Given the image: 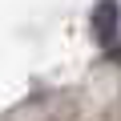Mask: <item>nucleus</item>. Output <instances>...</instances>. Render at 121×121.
Listing matches in <instances>:
<instances>
[{"label":"nucleus","instance_id":"nucleus-1","mask_svg":"<svg viewBox=\"0 0 121 121\" xmlns=\"http://www.w3.org/2000/svg\"><path fill=\"white\" fill-rule=\"evenodd\" d=\"M89 28H93V40L113 48V40H117V0H97L93 16H89Z\"/></svg>","mask_w":121,"mask_h":121}]
</instances>
